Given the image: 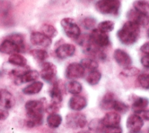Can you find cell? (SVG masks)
Segmentation results:
<instances>
[{
    "instance_id": "36",
    "label": "cell",
    "mask_w": 149,
    "mask_h": 133,
    "mask_svg": "<svg viewBox=\"0 0 149 133\" xmlns=\"http://www.w3.org/2000/svg\"><path fill=\"white\" fill-rule=\"evenodd\" d=\"M96 20L92 17H87L82 21V26L87 30H93L96 25Z\"/></svg>"
},
{
    "instance_id": "26",
    "label": "cell",
    "mask_w": 149,
    "mask_h": 133,
    "mask_svg": "<svg viewBox=\"0 0 149 133\" xmlns=\"http://www.w3.org/2000/svg\"><path fill=\"white\" fill-rule=\"evenodd\" d=\"M101 79V74L98 70H93L90 71L87 75L86 80L91 86L97 85Z\"/></svg>"
},
{
    "instance_id": "46",
    "label": "cell",
    "mask_w": 149,
    "mask_h": 133,
    "mask_svg": "<svg viewBox=\"0 0 149 133\" xmlns=\"http://www.w3.org/2000/svg\"><path fill=\"white\" fill-rule=\"evenodd\" d=\"M147 133H149V128H148V129L147 130Z\"/></svg>"
},
{
    "instance_id": "7",
    "label": "cell",
    "mask_w": 149,
    "mask_h": 133,
    "mask_svg": "<svg viewBox=\"0 0 149 133\" xmlns=\"http://www.w3.org/2000/svg\"><path fill=\"white\" fill-rule=\"evenodd\" d=\"M143 125V118L137 114H130L127 118L126 127L130 133L140 132Z\"/></svg>"
},
{
    "instance_id": "25",
    "label": "cell",
    "mask_w": 149,
    "mask_h": 133,
    "mask_svg": "<svg viewBox=\"0 0 149 133\" xmlns=\"http://www.w3.org/2000/svg\"><path fill=\"white\" fill-rule=\"evenodd\" d=\"M62 121V116L57 113L49 114L47 118V124L51 128H56L59 127Z\"/></svg>"
},
{
    "instance_id": "1",
    "label": "cell",
    "mask_w": 149,
    "mask_h": 133,
    "mask_svg": "<svg viewBox=\"0 0 149 133\" xmlns=\"http://www.w3.org/2000/svg\"><path fill=\"white\" fill-rule=\"evenodd\" d=\"M140 33V26L133 22L128 20L118 30L116 36L122 44L126 46H131L137 41Z\"/></svg>"
},
{
    "instance_id": "19",
    "label": "cell",
    "mask_w": 149,
    "mask_h": 133,
    "mask_svg": "<svg viewBox=\"0 0 149 133\" xmlns=\"http://www.w3.org/2000/svg\"><path fill=\"white\" fill-rule=\"evenodd\" d=\"M0 52L6 54H13L21 51L16 43L9 39L6 38L0 44Z\"/></svg>"
},
{
    "instance_id": "37",
    "label": "cell",
    "mask_w": 149,
    "mask_h": 133,
    "mask_svg": "<svg viewBox=\"0 0 149 133\" xmlns=\"http://www.w3.org/2000/svg\"><path fill=\"white\" fill-rule=\"evenodd\" d=\"M103 125L101 123V119H94L89 124L88 127L90 130H91L97 132H101Z\"/></svg>"
},
{
    "instance_id": "42",
    "label": "cell",
    "mask_w": 149,
    "mask_h": 133,
    "mask_svg": "<svg viewBox=\"0 0 149 133\" xmlns=\"http://www.w3.org/2000/svg\"><path fill=\"white\" fill-rule=\"evenodd\" d=\"M137 114H139L142 118L149 121V110H144Z\"/></svg>"
},
{
    "instance_id": "40",
    "label": "cell",
    "mask_w": 149,
    "mask_h": 133,
    "mask_svg": "<svg viewBox=\"0 0 149 133\" xmlns=\"http://www.w3.org/2000/svg\"><path fill=\"white\" fill-rule=\"evenodd\" d=\"M141 64L147 69H149V55H146L141 58Z\"/></svg>"
},
{
    "instance_id": "34",
    "label": "cell",
    "mask_w": 149,
    "mask_h": 133,
    "mask_svg": "<svg viewBox=\"0 0 149 133\" xmlns=\"http://www.w3.org/2000/svg\"><path fill=\"white\" fill-rule=\"evenodd\" d=\"M112 109L115 112L124 114L129 110V106L120 100H115L113 105Z\"/></svg>"
},
{
    "instance_id": "31",
    "label": "cell",
    "mask_w": 149,
    "mask_h": 133,
    "mask_svg": "<svg viewBox=\"0 0 149 133\" xmlns=\"http://www.w3.org/2000/svg\"><path fill=\"white\" fill-rule=\"evenodd\" d=\"M30 55L37 61H44L48 57L47 51L42 49H33L30 51Z\"/></svg>"
},
{
    "instance_id": "44",
    "label": "cell",
    "mask_w": 149,
    "mask_h": 133,
    "mask_svg": "<svg viewBox=\"0 0 149 133\" xmlns=\"http://www.w3.org/2000/svg\"><path fill=\"white\" fill-rule=\"evenodd\" d=\"M77 133H91V132L88 131H79Z\"/></svg>"
},
{
    "instance_id": "10",
    "label": "cell",
    "mask_w": 149,
    "mask_h": 133,
    "mask_svg": "<svg viewBox=\"0 0 149 133\" xmlns=\"http://www.w3.org/2000/svg\"><path fill=\"white\" fill-rule=\"evenodd\" d=\"M113 55L116 62L123 68L130 66L132 64L131 57L127 52L122 49H116L113 52Z\"/></svg>"
},
{
    "instance_id": "3",
    "label": "cell",
    "mask_w": 149,
    "mask_h": 133,
    "mask_svg": "<svg viewBox=\"0 0 149 133\" xmlns=\"http://www.w3.org/2000/svg\"><path fill=\"white\" fill-rule=\"evenodd\" d=\"M61 25L65 34L70 38L76 40L81 35V30L74 21L70 18H65L61 21Z\"/></svg>"
},
{
    "instance_id": "15",
    "label": "cell",
    "mask_w": 149,
    "mask_h": 133,
    "mask_svg": "<svg viewBox=\"0 0 149 133\" xmlns=\"http://www.w3.org/2000/svg\"><path fill=\"white\" fill-rule=\"evenodd\" d=\"M149 104V99L145 97L133 96L132 97V108L136 114H139L145 110Z\"/></svg>"
},
{
    "instance_id": "24",
    "label": "cell",
    "mask_w": 149,
    "mask_h": 133,
    "mask_svg": "<svg viewBox=\"0 0 149 133\" xmlns=\"http://www.w3.org/2000/svg\"><path fill=\"white\" fill-rule=\"evenodd\" d=\"M8 62L14 65L20 67H24L27 64V61L24 56L18 53H15L11 54L9 56L8 58Z\"/></svg>"
},
{
    "instance_id": "11",
    "label": "cell",
    "mask_w": 149,
    "mask_h": 133,
    "mask_svg": "<svg viewBox=\"0 0 149 133\" xmlns=\"http://www.w3.org/2000/svg\"><path fill=\"white\" fill-rule=\"evenodd\" d=\"M128 20L133 22L140 26H146L149 24V18L137 12L135 9H130L126 14Z\"/></svg>"
},
{
    "instance_id": "6",
    "label": "cell",
    "mask_w": 149,
    "mask_h": 133,
    "mask_svg": "<svg viewBox=\"0 0 149 133\" xmlns=\"http://www.w3.org/2000/svg\"><path fill=\"white\" fill-rule=\"evenodd\" d=\"M57 68L55 64L51 62H44L41 64L40 75L41 78L45 82L52 83L56 80Z\"/></svg>"
},
{
    "instance_id": "22",
    "label": "cell",
    "mask_w": 149,
    "mask_h": 133,
    "mask_svg": "<svg viewBox=\"0 0 149 133\" xmlns=\"http://www.w3.org/2000/svg\"><path fill=\"white\" fill-rule=\"evenodd\" d=\"M134 9L149 18V3L144 0H136L133 4Z\"/></svg>"
},
{
    "instance_id": "39",
    "label": "cell",
    "mask_w": 149,
    "mask_h": 133,
    "mask_svg": "<svg viewBox=\"0 0 149 133\" xmlns=\"http://www.w3.org/2000/svg\"><path fill=\"white\" fill-rule=\"evenodd\" d=\"M60 108V104L51 102L49 105H48L45 108L46 111L49 114L56 113Z\"/></svg>"
},
{
    "instance_id": "4",
    "label": "cell",
    "mask_w": 149,
    "mask_h": 133,
    "mask_svg": "<svg viewBox=\"0 0 149 133\" xmlns=\"http://www.w3.org/2000/svg\"><path fill=\"white\" fill-rule=\"evenodd\" d=\"M87 122L86 116L79 112L69 113L66 116V124L72 129L83 128L86 126Z\"/></svg>"
},
{
    "instance_id": "27",
    "label": "cell",
    "mask_w": 149,
    "mask_h": 133,
    "mask_svg": "<svg viewBox=\"0 0 149 133\" xmlns=\"http://www.w3.org/2000/svg\"><path fill=\"white\" fill-rule=\"evenodd\" d=\"M6 38L9 39L16 43L20 49V51L23 52L25 50V43L24 37L19 33H12L9 35Z\"/></svg>"
},
{
    "instance_id": "14",
    "label": "cell",
    "mask_w": 149,
    "mask_h": 133,
    "mask_svg": "<svg viewBox=\"0 0 149 133\" xmlns=\"http://www.w3.org/2000/svg\"><path fill=\"white\" fill-rule=\"evenodd\" d=\"M86 99L80 95L75 94L72 96L68 102L69 107L76 111H80L84 108L87 106Z\"/></svg>"
},
{
    "instance_id": "43",
    "label": "cell",
    "mask_w": 149,
    "mask_h": 133,
    "mask_svg": "<svg viewBox=\"0 0 149 133\" xmlns=\"http://www.w3.org/2000/svg\"><path fill=\"white\" fill-rule=\"evenodd\" d=\"M9 116V112L6 110L0 109V121L6 120Z\"/></svg>"
},
{
    "instance_id": "12",
    "label": "cell",
    "mask_w": 149,
    "mask_h": 133,
    "mask_svg": "<svg viewBox=\"0 0 149 133\" xmlns=\"http://www.w3.org/2000/svg\"><path fill=\"white\" fill-rule=\"evenodd\" d=\"M76 47L73 44L65 43L58 46L55 50V54L60 59H66L73 56L75 52Z\"/></svg>"
},
{
    "instance_id": "29",
    "label": "cell",
    "mask_w": 149,
    "mask_h": 133,
    "mask_svg": "<svg viewBox=\"0 0 149 133\" xmlns=\"http://www.w3.org/2000/svg\"><path fill=\"white\" fill-rule=\"evenodd\" d=\"M80 64L84 69H87L90 71L95 70L98 67V62L93 58H83L81 60Z\"/></svg>"
},
{
    "instance_id": "8",
    "label": "cell",
    "mask_w": 149,
    "mask_h": 133,
    "mask_svg": "<svg viewBox=\"0 0 149 133\" xmlns=\"http://www.w3.org/2000/svg\"><path fill=\"white\" fill-rule=\"evenodd\" d=\"M85 74L83 66L77 62L69 64L65 70V76L69 79H75L82 78Z\"/></svg>"
},
{
    "instance_id": "18",
    "label": "cell",
    "mask_w": 149,
    "mask_h": 133,
    "mask_svg": "<svg viewBox=\"0 0 149 133\" xmlns=\"http://www.w3.org/2000/svg\"><path fill=\"white\" fill-rule=\"evenodd\" d=\"M39 73L36 70H27L20 76L14 79V82L16 85H21L30 82H33L37 80L39 77Z\"/></svg>"
},
{
    "instance_id": "41",
    "label": "cell",
    "mask_w": 149,
    "mask_h": 133,
    "mask_svg": "<svg viewBox=\"0 0 149 133\" xmlns=\"http://www.w3.org/2000/svg\"><path fill=\"white\" fill-rule=\"evenodd\" d=\"M140 51L146 54V55H149V41L144 43L140 47Z\"/></svg>"
},
{
    "instance_id": "38",
    "label": "cell",
    "mask_w": 149,
    "mask_h": 133,
    "mask_svg": "<svg viewBox=\"0 0 149 133\" xmlns=\"http://www.w3.org/2000/svg\"><path fill=\"white\" fill-rule=\"evenodd\" d=\"M123 130L121 127L119 125L103 127L102 133H122Z\"/></svg>"
},
{
    "instance_id": "35",
    "label": "cell",
    "mask_w": 149,
    "mask_h": 133,
    "mask_svg": "<svg viewBox=\"0 0 149 133\" xmlns=\"http://www.w3.org/2000/svg\"><path fill=\"white\" fill-rule=\"evenodd\" d=\"M140 70L136 67L129 66L123 68V69L120 72V75L126 77H132L138 75L140 74Z\"/></svg>"
},
{
    "instance_id": "16",
    "label": "cell",
    "mask_w": 149,
    "mask_h": 133,
    "mask_svg": "<svg viewBox=\"0 0 149 133\" xmlns=\"http://www.w3.org/2000/svg\"><path fill=\"white\" fill-rule=\"evenodd\" d=\"M15 100L12 94L6 89L0 90V104L6 109H10L14 106Z\"/></svg>"
},
{
    "instance_id": "20",
    "label": "cell",
    "mask_w": 149,
    "mask_h": 133,
    "mask_svg": "<svg viewBox=\"0 0 149 133\" xmlns=\"http://www.w3.org/2000/svg\"><path fill=\"white\" fill-rule=\"evenodd\" d=\"M115 100V94L112 92H107L104 95L100 102V107L102 110H105L112 109L113 105Z\"/></svg>"
},
{
    "instance_id": "32",
    "label": "cell",
    "mask_w": 149,
    "mask_h": 133,
    "mask_svg": "<svg viewBox=\"0 0 149 133\" xmlns=\"http://www.w3.org/2000/svg\"><path fill=\"white\" fill-rule=\"evenodd\" d=\"M115 27V23L111 20H104L100 22L98 24V29L105 32L109 33L112 32Z\"/></svg>"
},
{
    "instance_id": "9",
    "label": "cell",
    "mask_w": 149,
    "mask_h": 133,
    "mask_svg": "<svg viewBox=\"0 0 149 133\" xmlns=\"http://www.w3.org/2000/svg\"><path fill=\"white\" fill-rule=\"evenodd\" d=\"M31 43L36 46L44 48L49 47L52 44V40L41 32H34L31 33L30 37Z\"/></svg>"
},
{
    "instance_id": "17",
    "label": "cell",
    "mask_w": 149,
    "mask_h": 133,
    "mask_svg": "<svg viewBox=\"0 0 149 133\" xmlns=\"http://www.w3.org/2000/svg\"><path fill=\"white\" fill-rule=\"evenodd\" d=\"M121 120L120 114L115 111L108 112L101 119L104 127L119 125Z\"/></svg>"
},
{
    "instance_id": "5",
    "label": "cell",
    "mask_w": 149,
    "mask_h": 133,
    "mask_svg": "<svg viewBox=\"0 0 149 133\" xmlns=\"http://www.w3.org/2000/svg\"><path fill=\"white\" fill-rule=\"evenodd\" d=\"M90 37L92 43L100 48L106 47L110 44V39L108 34L98 29H94L91 30Z\"/></svg>"
},
{
    "instance_id": "45",
    "label": "cell",
    "mask_w": 149,
    "mask_h": 133,
    "mask_svg": "<svg viewBox=\"0 0 149 133\" xmlns=\"http://www.w3.org/2000/svg\"><path fill=\"white\" fill-rule=\"evenodd\" d=\"M147 37L149 38V28L148 29V30H147Z\"/></svg>"
},
{
    "instance_id": "28",
    "label": "cell",
    "mask_w": 149,
    "mask_h": 133,
    "mask_svg": "<svg viewBox=\"0 0 149 133\" xmlns=\"http://www.w3.org/2000/svg\"><path fill=\"white\" fill-rule=\"evenodd\" d=\"M66 89L70 94L73 95L78 94L82 90V85L76 80H71L67 83Z\"/></svg>"
},
{
    "instance_id": "2",
    "label": "cell",
    "mask_w": 149,
    "mask_h": 133,
    "mask_svg": "<svg viewBox=\"0 0 149 133\" xmlns=\"http://www.w3.org/2000/svg\"><path fill=\"white\" fill-rule=\"evenodd\" d=\"M120 5L119 0H98L95 4V8L102 15L116 16L119 13Z\"/></svg>"
},
{
    "instance_id": "30",
    "label": "cell",
    "mask_w": 149,
    "mask_h": 133,
    "mask_svg": "<svg viewBox=\"0 0 149 133\" xmlns=\"http://www.w3.org/2000/svg\"><path fill=\"white\" fill-rule=\"evenodd\" d=\"M41 33L51 38L55 37L58 34L56 29L54 26L49 24H43L41 27Z\"/></svg>"
},
{
    "instance_id": "13",
    "label": "cell",
    "mask_w": 149,
    "mask_h": 133,
    "mask_svg": "<svg viewBox=\"0 0 149 133\" xmlns=\"http://www.w3.org/2000/svg\"><path fill=\"white\" fill-rule=\"evenodd\" d=\"M51 102L61 104L63 100V91L61 83L55 80L52 83V86L49 91Z\"/></svg>"
},
{
    "instance_id": "23",
    "label": "cell",
    "mask_w": 149,
    "mask_h": 133,
    "mask_svg": "<svg viewBox=\"0 0 149 133\" xmlns=\"http://www.w3.org/2000/svg\"><path fill=\"white\" fill-rule=\"evenodd\" d=\"M26 111H38L43 112L44 104L42 101L38 100H30L25 104Z\"/></svg>"
},
{
    "instance_id": "33",
    "label": "cell",
    "mask_w": 149,
    "mask_h": 133,
    "mask_svg": "<svg viewBox=\"0 0 149 133\" xmlns=\"http://www.w3.org/2000/svg\"><path fill=\"white\" fill-rule=\"evenodd\" d=\"M137 82L142 88L149 89V74L147 72L139 74L137 76Z\"/></svg>"
},
{
    "instance_id": "21",
    "label": "cell",
    "mask_w": 149,
    "mask_h": 133,
    "mask_svg": "<svg viewBox=\"0 0 149 133\" xmlns=\"http://www.w3.org/2000/svg\"><path fill=\"white\" fill-rule=\"evenodd\" d=\"M43 83L41 81H36L27 85L22 90V92L25 94L31 95L39 93L43 88Z\"/></svg>"
}]
</instances>
